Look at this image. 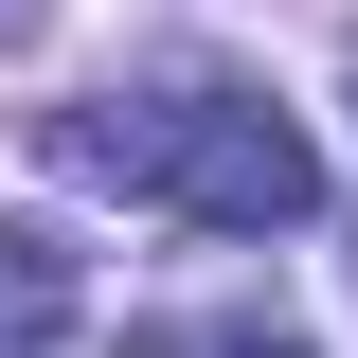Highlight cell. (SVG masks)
Returning <instances> with one entry per match:
<instances>
[{
    "instance_id": "1",
    "label": "cell",
    "mask_w": 358,
    "mask_h": 358,
    "mask_svg": "<svg viewBox=\"0 0 358 358\" xmlns=\"http://www.w3.org/2000/svg\"><path fill=\"white\" fill-rule=\"evenodd\" d=\"M54 162L108 179V197H143V215L179 233H305L322 215V143L268 108L251 72H143V90H90V108H54Z\"/></svg>"
},
{
    "instance_id": "2",
    "label": "cell",
    "mask_w": 358,
    "mask_h": 358,
    "mask_svg": "<svg viewBox=\"0 0 358 358\" xmlns=\"http://www.w3.org/2000/svg\"><path fill=\"white\" fill-rule=\"evenodd\" d=\"M72 305H90V268L54 251L36 215H0V358H36V341H72Z\"/></svg>"
},
{
    "instance_id": "3",
    "label": "cell",
    "mask_w": 358,
    "mask_h": 358,
    "mask_svg": "<svg viewBox=\"0 0 358 358\" xmlns=\"http://www.w3.org/2000/svg\"><path fill=\"white\" fill-rule=\"evenodd\" d=\"M36 18H54V0H0V54H36Z\"/></svg>"
}]
</instances>
